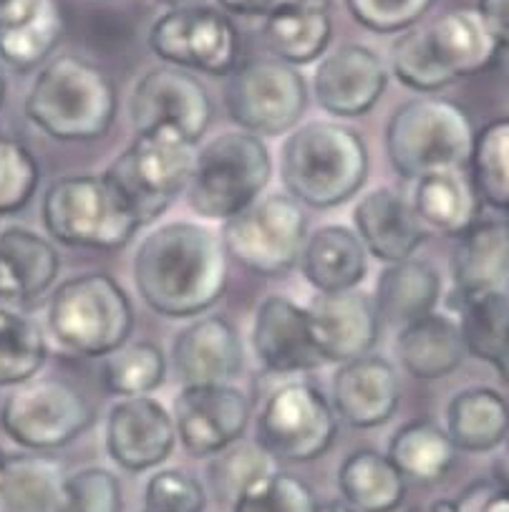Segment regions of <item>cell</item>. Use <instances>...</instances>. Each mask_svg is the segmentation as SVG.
Returning <instances> with one entry per match:
<instances>
[{
	"label": "cell",
	"mask_w": 509,
	"mask_h": 512,
	"mask_svg": "<svg viewBox=\"0 0 509 512\" xmlns=\"http://www.w3.org/2000/svg\"><path fill=\"white\" fill-rule=\"evenodd\" d=\"M33 3H36V0H0V26H3V23H11L13 18L26 13Z\"/></svg>",
	"instance_id": "c3c4849f"
},
{
	"label": "cell",
	"mask_w": 509,
	"mask_h": 512,
	"mask_svg": "<svg viewBox=\"0 0 509 512\" xmlns=\"http://www.w3.org/2000/svg\"><path fill=\"white\" fill-rule=\"evenodd\" d=\"M368 164V147L356 129L315 119L285 137L280 180L295 202L331 210L361 192Z\"/></svg>",
	"instance_id": "7a4b0ae2"
},
{
	"label": "cell",
	"mask_w": 509,
	"mask_h": 512,
	"mask_svg": "<svg viewBox=\"0 0 509 512\" xmlns=\"http://www.w3.org/2000/svg\"><path fill=\"white\" fill-rule=\"evenodd\" d=\"M353 222L366 253L389 265L414 258L426 240V227L411 202L391 187L366 192L353 210Z\"/></svg>",
	"instance_id": "603a6c76"
},
{
	"label": "cell",
	"mask_w": 509,
	"mask_h": 512,
	"mask_svg": "<svg viewBox=\"0 0 509 512\" xmlns=\"http://www.w3.org/2000/svg\"><path fill=\"white\" fill-rule=\"evenodd\" d=\"M149 48L174 69L230 76L240 66V33L210 6L172 8L149 31Z\"/></svg>",
	"instance_id": "5bb4252c"
},
{
	"label": "cell",
	"mask_w": 509,
	"mask_h": 512,
	"mask_svg": "<svg viewBox=\"0 0 509 512\" xmlns=\"http://www.w3.org/2000/svg\"><path fill=\"white\" fill-rule=\"evenodd\" d=\"M499 48H509V0H477L474 6Z\"/></svg>",
	"instance_id": "bcb514c9"
},
{
	"label": "cell",
	"mask_w": 509,
	"mask_h": 512,
	"mask_svg": "<svg viewBox=\"0 0 509 512\" xmlns=\"http://www.w3.org/2000/svg\"><path fill=\"white\" fill-rule=\"evenodd\" d=\"M41 167L23 142L0 137V217L16 215L33 200Z\"/></svg>",
	"instance_id": "7bdbcfd3"
},
{
	"label": "cell",
	"mask_w": 509,
	"mask_h": 512,
	"mask_svg": "<svg viewBox=\"0 0 509 512\" xmlns=\"http://www.w3.org/2000/svg\"><path fill=\"white\" fill-rule=\"evenodd\" d=\"M499 51L474 8H454L429 26L409 28L391 46V71L414 91H439L487 71Z\"/></svg>",
	"instance_id": "3957f363"
},
{
	"label": "cell",
	"mask_w": 509,
	"mask_h": 512,
	"mask_svg": "<svg viewBox=\"0 0 509 512\" xmlns=\"http://www.w3.org/2000/svg\"><path fill=\"white\" fill-rule=\"evenodd\" d=\"M41 215L46 233L69 248L121 250L142 227L104 175H71L51 182Z\"/></svg>",
	"instance_id": "9c48e42d"
},
{
	"label": "cell",
	"mask_w": 509,
	"mask_h": 512,
	"mask_svg": "<svg viewBox=\"0 0 509 512\" xmlns=\"http://www.w3.org/2000/svg\"><path fill=\"white\" fill-rule=\"evenodd\" d=\"M63 470L46 454L6 457L0 472V512H51Z\"/></svg>",
	"instance_id": "d590c367"
},
{
	"label": "cell",
	"mask_w": 509,
	"mask_h": 512,
	"mask_svg": "<svg viewBox=\"0 0 509 512\" xmlns=\"http://www.w3.org/2000/svg\"><path fill=\"white\" fill-rule=\"evenodd\" d=\"M132 275L142 301L164 318L210 311L227 288V253L207 227L189 220L164 222L139 243Z\"/></svg>",
	"instance_id": "6da1fadb"
},
{
	"label": "cell",
	"mask_w": 509,
	"mask_h": 512,
	"mask_svg": "<svg viewBox=\"0 0 509 512\" xmlns=\"http://www.w3.org/2000/svg\"><path fill=\"white\" fill-rule=\"evenodd\" d=\"M6 457L8 454L3 452V447H0V472H3V465H6Z\"/></svg>",
	"instance_id": "11a10c76"
},
{
	"label": "cell",
	"mask_w": 509,
	"mask_h": 512,
	"mask_svg": "<svg viewBox=\"0 0 509 512\" xmlns=\"http://www.w3.org/2000/svg\"><path fill=\"white\" fill-rule=\"evenodd\" d=\"M134 308L124 288L106 273L63 280L48 301V331L76 356H109L129 341Z\"/></svg>",
	"instance_id": "5b68a950"
},
{
	"label": "cell",
	"mask_w": 509,
	"mask_h": 512,
	"mask_svg": "<svg viewBox=\"0 0 509 512\" xmlns=\"http://www.w3.org/2000/svg\"><path fill=\"white\" fill-rule=\"evenodd\" d=\"M46 356L41 328L23 313L0 306V389L36 379Z\"/></svg>",
	"instance_id": "74e56055"
},
{
	"label": "cell",
	"mask_w": 509,
	"mask_h": 512,
	"mask_svg": "<svg viewBox=\"0 0 509 512\" xmlns=\"http://www.w3.org/2000/svg\"><path fill=\"white\" fill-rule=\"evenodd\" d=\"M6 94H8V81H6V71L0 66V109L6 104Z\"/></svg>",
	"instance_id": "f5cc1de1"
},
{
	"label": "cell",
	"mask_w": 509,
	"mask_h": 512,
	"mask_svg": "<svg viewBox=\"0 0 509 512\" xmlns=\"http://www.w3.org/2000/svg\"><path fill=\"white\" fill-rule=\"evenodd\" d=\"M434 0H346L353 21L373 33H404L429 13Z\"/></svg>",
	"instance_id": "f6af8a7d"
},
{
	"label": "cell",
	"mask_w": 509,
	"mask_h": 512,
	"mask_svg": "<svg viewBox=\"0 0 509 512\" xmlns=\"http://www.w3.org/2000/svg\"><path fill=\"white\" fill-rule=\"evenodd\" d=\"M250 399L232 384L182 386L174 396V432L192 457H215L240 442L250 424Z\"/></svg>",
	"instance_id": "2e32d148"
},
{
	"label": "cell",
	"mask_w": 509,
	"mask_h": 512,
	"mask_svg": "<svg viewBox=\"0 0 509 512\" xmlns=\"http://www.w3.org/2000/svg\"><path fill=\"white\" fill-rule=\"evenodd\" d=\"M252 349L273 374H300L326 364L310 336L308 311L285 296H268L258 306L252 318Z\"/></svg>",
	"instance_id": "ffe728a7"
},
{
	"label": "cell",
	"mask_w": 509,
	"mask_h": 512,
	"mask_svg": "<svg viewBox=\"0 0 509 512\" xmlns=\"http://www.w3.org/2000/svg\"><path fill=\"white\" fill-rule=\"evenodd\" d=\"M106 452L126 472H147L164 465L177 432L172 414L152 396L119 399L106 414Z\"/></svg>",
	"instance_id": "e0dca14e"
},
{
	"label": "cell",
	"mask_w": 509,
	"mask_h": 512,
	"mask_svg": "<svg viewBox=\"0 0 509 512\" xmlns=\"http://www.w3.org/2000/svg\"><path fill=\"white\" fill-rule=\"evenodd\" d=\"M3 308H6V306H3Z\"/></svg>",
	"instance_id": "9f6ffc18"
},
{
	"label": "cell",
	"mask_w": 509,
	"mask_h": 512,
	"mask_svg": "<svg viewBox=\"0 0 509 512\" xmlns=\"http://www.w3.org/2000/svg\"><path fill=\"white\" fill-rule=\"evenodd\" d=\"M338 492L353 512H396L406 500V477L376 449H356L338 467Z\"/></svg>",
	"instance_id": "4dcf8cb0"
},
{
	"label": "cell",
	"mask_w": 509,
	"mask_h": 512,
	"mask_svg": "<svg viewBox=\"0 0 509 512\" xmlns=\"http://www.w3.org/2000/svg\"><path fill=\"white\" fill-rule=\"evenodd\" d=\"M447 434L462 452L484 454L502 447L509 437V404L497 389L472 386L447 407Z\"/></svg>",
	"instance_id": "1f68e13d"
},
{
	"label": "cell",
	"mask_w": 509,
	"mask_h": 512,
	"mask_svg": "<svg viewBox=\"0 0 509 512\" xmlns=\"http://www.w3.org/2000/svg\"><path fill=\"white\" fill-rule=\"evenodd\" d=\"M265 46L288 66H308L326 56L333 38L328 0H285L265 16Z\"/></svg>",
	"instance_id": "d4e9b609"
},
{
	"label": "cell",
	"mask_w": 509,
	"mask_h": 512,
	"mask_svg": "<svg viewBox=\"0 0 509 512\" xmlns=\"http://www.w3.org/2000/svg\"><path fill=\"white\" fill-rule=\"evenodd\" d=\"M411 207L424 227L449 238H462L479 222L482 200L464 169H441L416 180Z\"/></svg>",
	"instance_id": "f1b7e54d"
},
{
	"label": "cell",
	"mask_w": 509,
	"mask_h": 512,
	"mask_svg": "<svg viewBox=\"0 0 509 512\" xmlns=\"http://www.w3.org/2000/svg\"><path fill=\"white\" fill-rule=\"evenodd\" d=\"M142 512H144V510H142Z\"/></svg>",
	"instance_id": "680465c9"
},
{
	"label": "cell",
	"mask_w": 509,
	"mask_h": 512,
	"mask_svg": "<svg viewBox=\"0 0 509 512\" xmlns=\"http://www.w3.org/2000/svg\"><path fill=\"white\" fill-rule=\"evenodd\" d=\"M230 119L255 137H280L300 124L308 84L295 66L278 59H252L237 66L225 89Z\"/></svg>",
	"instance_id": "4fadbf2b"
},
{
	"label": "cell",
	"mask_w": 509,
	"mask_h": 512,
	"mask_svg": "<svg viewBox=\"0 0 509 512\" xmlns=\"http://www.w3.org/2000/svg\"><path fill=\"white\" fill-rule=\"evenodd\" d=\"M494 482H497L502 490H509V437L504 439L502 454L494 462Z\"/></svg>",
	"instance_id": "681fc988"
},
{
	"label": "cell",
	"mask_w": 509,
	"mask_h": 512,
	"mask_svg": "<svg viewBox=\"0 0 509 512\" xmlns=\"http://www.w3.org/2000/svg\"><path fill=\"white\" fill-rule=\"evenodd\" d=\"M308 323L313 344L323 361L348 364L376 346L381 318L376 303L358 288L341 293H318L308 303Z\"/></svg>",
	"instance_id": "ac0fdd59"
},
{
	"label": "cell",
	"mask_w": 509,
	"mask_h": 512,
	"mask_svg": "<svg viewBox=\"0 0 509 512\" xmlns=\"http://www.w3.org/2000/svg\"><path fill=\"white\" fill-rule=\"evenodd\" d=\"M270 472L275 470L268 454L258 444H247L240 439L212 457L207 465V482H210L212 495L232 507L247 487L263 480Z\"/></svg>",
	"instance_id": "ab89813d"
},
{
	"label": "cell",
	"mask_w": 509,
	"mask_h": 512,
	"mask_svg": "<svg viewBox=\"0 0 509 512\" xmlns=\"http://www.w3.org/2000/svg\"><path fill=\"white\" fill-rule=\"evenodd\" d=\"M61 268L56 248L43 235L13 225L0 233V306L36 301L53 288Z\"/></svg>",
	"instance_id": "cb8c5ba5"
},
{
	"label": "cell",
	"mask_w": 509,
	"mask_h": 512,
	"mask_svg": "<svg viewBox=\"0 0 509 512\" xmlns=\"http://www.w3.org/2000/svg\"><path fill=\"white\" fill-rule=\"evenodd\" d=\"M457 452L459 449L449 439L447 429L436 427L434 422H409L391 437L386 457L406 480L431 485L447 477L457 460Z\"/></svg>",
	"instance_id": "e575fe53"
},
{
	"label": "cell",
	"mask_w": 509,
	"mask_h": 512,
	"mask_svg": "<svg viewBox=\"0 0 509 512\" xmlns=\"http://www.w3.org/2000/svg\"><path fill=\"white\" fill-rule=\"evenodd\" d=\"M172 366L182 386L230 384L242 371V341L222 316H205L174 336Z\"/></svg>",
	"instance_id": "7402d4cb"
},
{
	"label": "cell",
	"mask_w": 509,
	"mask_h": 512,
	"mask_svg": "<svg viewBox=\"0 0 509 512\" xmlns=\"http://www.w3.org/2000/svg\"><path fill=\"white\" fill-rule=\"evenodd\" d=\"M96 414L74 384L61 379H31L13 386L0 407V429L31 452H51L79 439Z\"/></svg>",
	"instance_id": "8fae6325"
},
{
	"label": "cell",
	"mask_w": 509,
	"mask_h": 512,
	"mask_svg": "<svg viewBox=\"0 0 509 512\" xmlns=\"http://www.w3.org/2000/svg\"><path fill=\"white\" fill-rule=\"evenodd\" d=\"M283 3H285V0H283Z\"/></svg>",
	"instance_id": "6f0895ef"
},
{
	"label": "cell",
	"mask_w": 509,
	"mask_h": 512,
	"mask_svg": "<svg viewBox=\"0 0 509 512\" xmlns=\"http://www.w3.org/2000/svg\"><path fill=\"white\" fill-rule=\"evenodd\" d=\"M399 402V374L381 356H361L333 374V412L351 427H381L394 417Z\"/></svg>",
	"instance_id": "44dd1931"
},
{
	"label": "cell",
	"mask_w": 509,
	"mask_h": 512,
	"mask_svg": "<svg viewBox=\"0 0 509 512\" xmlns=\"http://www.w3.org/2000/svg\"><path fill=\"white\" fill-rule=\"evenodd\" d=\"M474 127L459 104L421 96L401 104L386 124V154L406 180L464 169L472 154Z\"/></svg>",
	"instance_id": "8992f818"
},
{
	"label": "cell",
	"mask_w": 509,
	"mask_h": 512,
	"mask_svg": "<svg viewBox=\"0 0 509 512\" xmlns=\"http://www.w3.org/2000/svg\"><path fill=\"white\" fill-rule=\"evenodd\" d=\"M207 492L189 472L157 470L144 487V512H205Z\"/></svg>",
	"instance_id": "ee69618b"
},
{
	"label": "cell",
	"mask_w": 509,
	"mask_h": 512,
	"mask_svg": "<svg viewBox=\"0 0 509 512\" xmlns=\"http://www.w3.org/2000/svg\"><path fill=\"white\" fill-rule=\"evenodd\" d=\"M318 512H353V510H348L346 505H338V502H331V505H323Z\"/></svg>",
	"instance_id": "db71d44e"
},
{
	"label": "cell",
	"mask_w": 509,
	"mask_h": 512,
	"mask_svg": "<svg viewBox=\"0 0 509 512\" xmlns=\"http://www.w3.org/2000/svg\"><path fill=\"white\" fill-rule=\"evenodd\" d=\"M283 0H220V6L235 16H268Z\"/></svg>",
	"instance_id": "7dc6e473"
},
{
	"label": "cell",
	"mask_w": 509,
	"mask_h": 512,
	"mask_svg": "<svg viewBox=\"0 0 509 512\" xmlns=\"http://www.w3.org/2000/svg\"><path fill=\"white\" fill-rule=\"evenodd\" d=\"M104 384L121 399L149 396L164 384L167 361L164 351L152 341L124 344L114 354L104 356Z\"/></svg>",
	"instance_id": "f35d334b"
},
{
	"label": "cell",
	"mask_w": 509,
	"mask_h": 512,
	"mask_svg": "<svg viewBox=\"0 0 509 512\" xmlns=\"http://www.w3.org/2000/svg\"><path fill=\"white\" fill-rule=\"evenodd\" d=\"M124 492L119 477L106 467H84L66 475L51 512H121Z\"/></svg>",
	"instance_id": "60d3db41"
},
{
	"label": "cell",
	"mask_w": 509,
	"mask_h": 512,
	"mask_svg": "<svg viewBox=\"0 0 509 512\" xmlns=\"http://www.w3.org/2000/svg\"><path fill=\"white\" fill-rule=\"evenodd\" d=\"M396 356L414 379L436 381L462 366L467 349L459 323L441 313H429L409 326L399 328Z\"/></svg>",
	"instance_id": "83f0119b"
},
{
	"label": "cell",
	"mask_w": 509,
	"mask_h": 512,
	"mask_svg": "<svg viewBox=\"0 0 509 512\" xmlns=\"http://www.w3.org/2000/svg\"><path fill=\"white\" fill-rule=\"evenodd\" d=\"M366 248L346 225H323L305 240L300 268L318 293L353 291L368 273Z\"/></svg>",
	"instance_id": "4316f807"
},
{
	"label": "cell",
	"mask_w": 509,
	"mask_h": 512,
	"mask_svg": "<svg viewBox=\"0 0 509 512\" xmlns=\"http://www.w3.org/2000/svg\"><path fill=\"white\" fill-rule=\"evenodd\" d=\"M61 36L63 18L56 0H36L26 13L0 26V59L26 74L51 56Z\"/></svg>",
	"instance_id": "836d02e7"
},
{
	"label": "cell",
	"mask_w": 509,
	"mask_h": 512,
	"mask_svg": "<svg viewBox=\"0 0 509 512\" xmlns=\"http://www.w3.org/2000/svg\"><path fill=\"white\" fill-rule=\"evenodd\" d=\"M318 497L308 482L290 472H270L263 480L247 487L232 512H318Z\"/></svg>",
	"instance_id": "b9f144b4"
},
{
	"label": "cell",
	"mask_w": 509,
	"mask_h": 512,
	"mask_svg": "<svg viewBox=\"0 0 509 512\" xmlns=\"http://www.w3.org/2000/svg\"><path fill=\"white\" fill-rule=\"evenodd\" d=\"M452 278L462 301L504 291L509 283V222H477L467 230L452 255Z\"/></svg>",
	"instance_id": "484cf974"
},
{
	"label": "cell",
	"mask_w": 509,
	"mask_h": 512,
	"mask_svg": "<svg viewBox=\"0 0 509 512\" xmlns=\"http://www.w3.org/2000/svg\"><path fill=\"white\" fill-rule=\"evenodd\" d=\"M164 6L172 8H187V6H202V0H159Z\"/></svg>",
	"instance_id": "816d5d0a"
},
{
	"label": "cell",
	"mask_w": 509,
	"mask_h": 512,
	"mask_svg": "<svg viewBox=\"0 0 509 512\" xmlns=\"http://www.w3.org/2000/svg\"><path fill=\"white\" fill-rule=\"evenodd\" d=\"M459 331L464 349L484 361L509 384V296L504 291L484 293L462 301Z\"/></svg>",
	"instance_id": "d6a6232c"
},
{
	"label": "cell",
	"mask_w": 509,
	"mask_h": 512,
	"mask_svg": "<svg viewBox=\"0 0 509 512\" xmlns=\"http://www.w3.org/2000/svg\"><path fill=\"white\" fill-rule=\"evenodd\" d=\"M116 104L114 81L99 66L61 53L38 71L26 96V117L58 142H91L111 129Z\"/></svg>",
	"instance_id": "277c9868"
},
{
	"label": "cell",
	"mask_w": 509,
	"mask_h": 512,
	"mask_svg": "<svg viewBox=\"0 0 509 512\" xmlns=\"http://www.w3.org/2000/svg\"><path fill=\"white\" fill-rule=\"evenodd\" d=\"M134 132L172 127L197 144L212 122V99L197 76L174 66H159L137 81L129 99Z\"/></svg>",
	"instance_id": "9a60e30c"
},
{
	"label": "cell",
	"mask_w": 509,
	"mask_h": 512,
	"mask_svg": "<svg viewBox=\"0 0 509 512\" xmlns=\"http://www.w3.org/2000/svg\"><path fill=\"white\" fill-rule=\"evenodd\" d=\"M426 512H457V500H449V497H441V500H434Z\"/></svg>",
	"instance_id": "f907efd6"
},
{
	"label": "cell",
	"mask_w": 509,
	"mask_h": 512,
	"mask_svg": "<svg viewBox=\"0 0 509 512\" xmlns=\"http://www.w3.org/2000/svg\"><path fill=\"white\" fill-rule=\"evenodd\" d=\"M389 71L378 53L361 43H343L326 53L315 69V99L328 114L341 119L363 117L384 96Z\"/></svg>",
	"instance_id": "d6986e66"
},
{
	"label": "cell",
	"mask_w": 509,
	"mask_h": 512,
	"mask_svg": "<svg viewBox=\"0 0 509 512\" xmlns=\"http://www.w3.org/2000/svg\"><path fill=\"white\" fill-rule=\"evenodd\" d=\"M195 154V144L187 142L177 129H149L137 134L109 164L104 177L139 225H152L187 190Z\"/></svg>",
	"instance_id": "52a82bcc"
},
{
	"label": "cell",
	"mask_w": 509,
	"mask_h": 512,
	"mask_svg": "<svg viewBox=\"0 0 509 512\" xmlns=\"http://www.w3.org/2000/svg\"><path fill=\"white\" fill-rule=\"evenodd\" d=\"M441 298V275L429 260L406 258L386 265L376 283V313L391 326H409L434 313Z\"/></svg>",
	"instance_id": "f546056e"
},
{
	"label": "cell",
	"mask_w": 509,
	"mask_h": 512,
	"mask_svg": "<svg viewBox=\"0 0 509 512\" xmlns=\"http://www.w3.org/2000/svg\"><path fill=\"white\" fill-rule=\"evenodd\" d=\"M273 175L265 142L247 132H225L195 154L187 185L189 207L205 220H230L258 202Z\"/></svg>",
	"instance_id": "ba28073f"
},
{
	"label": "cell",
	"mask_w": 509,
	"mask_h": 512,
	"mask_svg": "<svg viewBox=\"0 0 509 512\" xmlns=\"http://www.w3.org/2000/svg\"><path fill=\"white\" fill-rule=\"evenodd\" d=\"M308 240V217L290 195H268L222 222L220 243L242 268L258 275L290 273Z\"/></svg>",
	"instance_id": "30bf717a"
},
{
	"label": "cell",
	"mask_w": 509,
	"mask_h": 512,
	"mask_svg": "<svg viewBox=\"0 0 509 512\" xmlns=\"http://www.w3.org/2000/svg\"><path fill=\"white\" fill-rule=\"evenodd\" d=\"M258 447L270 460L313 462L336 442L338 419L321 389L305 381L278 386L255 419Z\"/></svg>",
	"instance_id": "7c38bea8"
},
{
	"label": "cell",
	"mask_w": 509,
	"mask_h": 512,
	"mask_svg": "<svg viewBox=\"0 0 509 512\" xmlns=\"http://www.w3.org/2000/svg\"><path fill=\"white\" fill-rule=\"evenodd\" d=\"M469 167L479 200L509 212V117L494 119L474 132Z\"/></svg>",
	"instance_id": "8d00e7d4"
}]
</instances>
